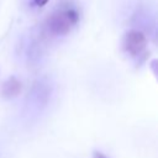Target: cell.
Listing matches in <instances>:
<instances>
[{
  "label": "cell",
  "mask_w": 158,
  "mask_h": 158,
  "mask_svg": "<svg viewBox=\"0 0 158 158\" xmlns=\"http://www.w3.org/2000/svg\"><path fill=\"white\" fill-rule=\"evenodd\" d=\"M79 21V14L74 7H64L53 12L46 22L48 31L56 36L68 33Z\"/></svg>",
  "instance_id": "cell-1"
},
{
  "label": "cell",
  "mask_w": 158,
  "mask_h": 158,
  "mask_svg": "<svg viewBox=\"0 0 158 158\" xmlns=\"http://www.w3.org/2000/svg\"><path fill=\"white\" fill-rule=\"evenodd\" d=\"M123 49L132 57L139 56L147 47V38L143 32L137 30H131L126 32L122 41Z\"/></svg>",
  "instance_id": "cell-2"
},
{
  "label": "cell",
  "mask_w": 158,
  "mask_h": 158,
  "mask_svg": "<svg viewBox=\"0 0 158 158\" xmlns=\"http://www.w3.org/2000/svg\"><path fill=\"white\" fill-rule=\"evenodd\" d=\"M21 91V81L15 78L10 77L1 86V95L6 99H12L16 98Z\"/></svg>",
  "instance_id": "cell-3"
},
{
  "label": "cell",
  "mask_w": 158,
  "mask_h": 158,
  "mask_svg": "<svg viewBox=\"0 0 158 158\" xmlns=\"http://www.w3.org/2000/svg\"><path fill=\"white\" fill-rule=\"evenodd\" d=\"M93 158H109V157H106L104 153H101L99 151H95L94 154H93Z\"/></svg>",
  "instance_id": "cell-4"
},
{
  "label": "cell",
  "mask_w": 158,
  "mask_h": 158,
  "mask_svg": "<svg viewBox=\"0 0 158 158\" xmlns=\"http://www.w3.org/2000/svg\"><path fill=\"white\" fill-rule=\"evenodd\" d=\"M48 1H49V0H35V4H36L37 6H40V7H42V6H44Z\"/></svg>",
  "instance_id": "cell-5"
}]
</instances>
